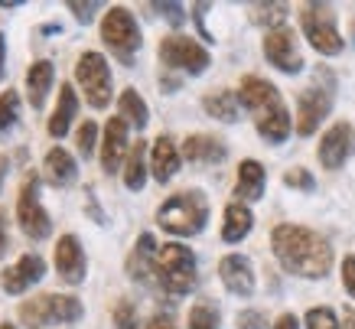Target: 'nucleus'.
I'll list each match as a JSON object with an SVG mask.
<instances>
[{
	"label": "nucleus",
	"mask_w": 355,
	"mask_h": 329,
	"mask_svg": "<svg viewBox=\"0 0 355 329\" xmlns=\"http://www.w3.org/2000/svg\"><path fill=\"white\" fill-rule=\"evenodd\" d=\"M7 167H10L7 157H0V189H3V180H7Z\"/></svg>",
	"instance_id": "a18cd8bd"
},
{
	"label": "nucleus",
	"mask_w": 355,
	"mask_h": 329,
	"mask_svg": "<svg viewBox=\"0 0 355 329\" xmlns=\"http://www.w3.org/2000/svg\"><path fill=\"white\" fill-rule=\"evenodd\" d=\"M43 277H46V261L40 255H23L17 264L0 271V287H3V294L20 297V294H26L33 284H40Z\"/></svg>",
	"instance_id": "2eb2a0df"
},
{
	"label": "nucleus",
	"mask_w": 355,
	"mask_h": 329,
	"mask_svg": "<svg viewBox=\"0 0 355 329\" xmlns=\"http://www.w3.org/2000/svg\"><path fill=\"white\" fill-rule=\"evenodd\" d=\"M270 248L280 267L293 277L323 280L333 271V248L323 235H316L306 225H277L270 232Z\"/></svg>",
	"instance_id": "f257e3e1"
},
{
	"label": "nucleus",
	"mask_w": 355,
	"mask_h": 329,
	"mask_svg": "<svg viewBox=\"0 0 355 329\" xmlns=\"http://www.w3.org/2000/svg\"><path fill=\"white\" fill-rule=\"evenodd\" d=\"M0 7H3V10H13V7H20V3H17V0H0Z\"/></svg>",
	"instance_id": "49530a36"
},
{
	"label": "nucleus",
	"mask_w": 355,
	"mask_h": 329,
	"mask_svg": "<svg viewBox=\"0 0 355 329\" xmlns=\"http://www.w3.org/2000/svg\"><path fill=\"white\" fill-rule=\"evenodd\" d=\"M144 183H147V144L137 140V144H130L128 160H124V186L130 192H140Z\"/></svg>",
	"instance_id": "bb28decb"
},
{
	"label": "nucleus",
	"mask_w": 355,
	"mask_h": 329,
	"mask_svg": "<svg viewBox=\"0 0 355 329\" xmlns=\"http://www.w3.org/2000/svg\"><path fill=\"white\" fill-rule=\"evenodd\" d=\"M238 95H232V92H209V95L202 98V108L209 111V115L216 117V121H225V124H232V121H238Z\"/></svg>",
	"instance_id": "cd10ccee"
},
{
	"label": "nucleus",
	"mask_w": 355,
	"mask_h": 329,
	"mask_svg": "<svg viewBox=\"0 0 355 329\" xmlns=\"http://www.w3.org/2000/svg\"><path fill=\"white\" fill-rule=\"evenodd\" d=\"M17 222H20L23 235L33 238V242H46L53 235V219L43 209V199H40V176L30 173L20 186V196H17Z\"/></svg>",
	"instance_id": "1a4fd4ad"
},
{
	"label": "nucleus",
	"mask_w": 355,
	"mask_h": 329,
	"mask_svg": "<svg viewBox=\"0 0 355 329\" xmlns=\"http://www.w3.org/2000/svg\"><path fill=\"white\" fill-rule=\"evenodd\" d=\"M65 7H69V13H76L78 23H92V20H95V13L101 10V3H98V0H85V3H78V0H69Z\"/></svg>",
	"instance_id": "c9c22d12"
},
{
	"label": "nucleus",
	"mask_w": 355,
	"mask_h": 329,
	"mask_svg": "<svg viewBox=\"0 0 355 329\" xmlns=\"http://www.w3.org/2000/svg\"><path fill=\"white\" fill-rule=\"evenodd\" d=\"M128 124L121 117H111L105 130H101V170L105 173H118L121 163L128 160Z\"/></svg>",
	"instance_id": "dca6fc26"
},
{
	"label": "nucleus",
	"mask_w": 355,
	"mask_h": 329,
	"mask_svg": "<svg viewBox=\"0 0 355 329\" xmlns=\"http://www.w3.org/2000/svg\"><path fill=\"white\" fill-rule=\"evenodd\" d=\"M153 10L163 13V20H170L173 26H183L186 23V10L180 3H153Z\"/></svg>",
	"instance_id": "e433bc0d"
},
{
	"label": "nucleus",
	"mask_w": 355,
	"mask_h": 329,
	"mask_svg": "<svg viewBox=\"0 0 355 329\" xmlns=\"http://www.w3.org/2000/svg\"><path fill=\"white\" fill-rule=\"evenodd\" d=\"M264 59H268L274 69H280L284 75L303 72V56H300V49H297V33H293L291 26L268 30V36H264Z\"/></svg>",
	"instance_id": "f8f14e48"
},
{
	"label": "nucleus",
	"mask_w": 355,
	"mask_h": 329,
	"mask_svg": "<svg viewBox=\"0 0 355 329\" xmlns=\"http://www.w3.org/2000/svg\"><path fill=\"white\" fill-rule=\"evenodd\" d=\"M238 101L248 108V115L254 117V128L268 144H284L291 137V111L284 105V98L268 78L245 75L238 85Z\"/></svg>",
	"instance_id": "f03ea898"
},
{
	"label": "nucleus",
	"mask_w": 355,
	"mask_h": 329,
	"mask_svg": "<svg viewBox=\"0 0 355 329\" xmlns=\"http://www.w3.org/2000/svg\"><path fill=\"white\" fill-rule=\"evenodd\" d=\"M300 26L306 43L323 56H339L343 53V33L336 26V13L329 3H303L300 7Z\"/></svg>",
	"instance_id": "423d86ee"
},
{
	"label": "nucleus",
	"mask_w": 355,
	"mask_h": 329,
	"mask_svg": "<svg viewBox=\"0 0 355 329\" xmlns=\"http://www.w3.org/2000/svg\"><path fill=\"white\" fill-rule=\"evenodd\" d=\"M76 82L82 88L85 101L95 111H105L111 105V92H114V78H111V65L101 53H82L76 59Z\"/></svg>",
	"instance_id": "0eeeda50"
},
{
	"label": "nucleus",
	"mask_w": 355,
	"mask_h": 329,
	"mask_svg": "<svg viewBox=\"0 0 355 329\" xmlns=\"http://www.w3.org/2000/svg\"><path fill=\"white\" fill-rule=\"evenodd\" d=\"M76 111H78V95L76 88L69 85H59V101H55V111L53 117H49V124H46V130H49V137H65L69 134V128H72V121H76Z\"/></svg>",
	"instance_id": "5701e85b"
},
{
	"label": "nucleus",
	"mask_w": 355,
	"mask_h": 329,
	"mask_svg": "<svg viewBox=\"0 0 355 329\" xmlns=\"http://www.w3.org/2000/svg\"><path fill=\"white\" fill-rule=\"evenodd\" d=\"M270 329H300V323H297V317H293V313H284V317H280Z\"/></svg>",
	"instance_id": "79ce46f5"
},
{
	"label": "nucleus",
	"mask_w": 355,
	"mask_h": 329,
	"mask_svg": "<svg viewBox=\"0 0 355 329\" xmlns=\"http://www.w3.org/2000/svg\"><path fill=\"white\" fill-rule=\"evenodd\" d=\"M183 157L189 163H222L228 157V147L212 134H193L183 140Z\"/></svg>",
	"instance_id": "b1692460"
},
{
	"label": "nucleus",
	"mask_w": 355,
	"mask_h": 329,
	"mask_svg": "<svg viewBox=\"0 0 355 329\" xmlns=\"http://www.w3.org/2000/svg\"><path fill=\"white\" fill-rule=\"evenodd\" d=\"M7 244H10V235H7V212L0 209V258L7 251Z\"/></svg>",
	"instance_id": "a19ab883"
},
{
	"label": "nucleus",
	"mask_w": 355,
	"mask_h": 329,
	"mask_svg": "<svg viewBox=\"0 0 355 329\" xmlns=\"http://www.w3.org/2000/svg\"><path fill=\"white\" fill-rule=\"evenodd\" d=\"M147 329H176V319H173L170 313H153V317L147 319Z\"/></svg>",
	"instance_id": "ea45409f"
},
{
	"label": "nucleus",
	"mask_w": 355,
	"mask_h": 329,
	"mask_svg": "<svg viewBox=\"0 0 355 329\" xmlns=\"http://www.w3.org/2000/svg\"><path fill=\"white\" fill-rule=\"evenodd\" d=\"M55 274L62 277L65 284H82L88 274V258H85V248L78 242L76 235H62L55 242Z\"/></svg>",
	"instance_id": "4468645a"
},
{
	"label": "nucleus",
	"mask_w": 355,
	"mask_h": 329,
	"mask_svg": "<svg viewBox=\"0 0 355 329\" xmlns=\"http://www.w3.org/2000/svg\"><path fill=\"white\" fill-rule=\"evenodd\" d=\"M111 319H114V329H140L137 307L130 300H118L114 310H111Z\"/></svg>",
	"instance_id": "473e14b6"
},
{
	"label": "nucleus",
	"mask_w": 355,
	"mask_h": 329,
	"mask_svg": "<svg viewBox=\"0 0 355 329\" xmlns=\"http://www.w3.org/2000/svg\"><path fill=\"white\" fill-rule=\"evenodd\" d=\"M320 163H323L326 170H339L345 160L355 153V128L349 124V121H339V124H333V128L323 134V140H320Z\"/></svg>",
	"instance_id": "ddd939ff"
},
{
	"label": "nucleus",
	"mask_w": 355,
	"mask_h": 329,
	"mask_svg": "<svg viewBox=\"0 0 355 329\" xmlns=\"http://www.w3.org/2000/svg\"><path fill=\"white\" fill-rule=\"evenodd\" d=\"M238 329H268V319L258 310H245V313H238Z\"/></svg>",
	"instance_id": "4c0bfd02"
},
{
	"label": "nucleus",
	"mask_w": 355,
	"mask_h": 329,
	"mask_svg": "<svg viewBox=\"0 0 355 329\" xmlns=\"http://www.w3.org/2000/svg\"><path fill=\"white\" fill-rule=\"evenodd\" d=\"M264 186H268V173L258 160H241L238 163V180H235V199L241 202H254L264 196Z\"/></svg>",
	"instance_id": "412c9836"
},
{
	"label": "nucleus",
	"mask_w": 355,
	"mask_h": 329,
	"mask_svg": "<svg viewBox=\"0 0 355 329\" xmlns=\"http://www.w3.org/2000/svg\"><path fill=\"white\" fill-rule=\"evenodd\" d=\"M3 65H7V36L0 33V82H3V72H7Z\"/></svg>",
	"instance_id": "37998d69"
},
{
	"label": "nucleus",
	"mask_w": 355,
	"mask_h": 329,
	"mask_svg": "<svg viewBox=\"0 0 355 329\" xmlns=\"http://www.w3.org/2000/svg\"><path fill=\"white\" fill-rule=\"evenodd\" d=\"M284 186H291V189H303V192H313V189H316V180H313V176L303 170V167H293V170L284 173Z\"/></svg>",
	"instance_id": "f704fd0d"
},
{
	"label": "nucleus",
	"mask_w": 355,
	"mask_h": 329,
	"mask_svg": "<svg viewBox=\"0 0 355 329\" xmlns=\"http://www.w3.org/2000/svg\"><path fill=\"white\" fill-rule=\"evenodd\" d=\"M17 121H20V95L13 88H7L0 95V137H7L17 128Z\"/></svg>",
	"instance_id": "c85d7f7f"
},
{
	"label": "nucleus",
	"mask_w": 355,
	"mask_h": 329,
	"mask_svg": "<svg viewBox=\"0 0 355 329\" xmlns=\"http://www.w3.org/2000/svg\"><path fill=\"white\" fill-rule=\"evenodd\" d=\"M218 323H222V317H218V310L212 307V303H196V307L189 310L186 329H218Z\"/></svg>",
	"instance_id": "7c9ffc66"
},
{
	"label": "nucleus",
	"mask_w": 355,
	"mask_h": 329,
	"mask_svg": "<svg viewBox=\"0 0 355 329\" xmlns=\"http://www.w3.org/2000/svg\"><path fill=\"white\" fill-rule=\"evenodd\" d=\"M157 222H160L163 232L180 235V238H193L209 222V202H205V196L199 189L176 192L157 209Z\"/></svg>",
	"instance_id": "7ed1b4c3"
},
{
	"label": "nucleus",
	"mask_w": 355,
	"mask_h": 329,
	"mask_svg": "<svg viewBox=\"0 0 355 329\" xmlns=\"http://www.w3.org/2000/svg\"><path fill=\"white\" fill-rule=\"evenodd\" d=\"M343 329H355V310H345V319H343Z\"/></svg>",
	"instance_id": "c03bdc74"
},
{
	"label": "nucleus",
	"mask_w": 355,
	"mask_h": 329,
	"mask_svg": "<svg viewBox=\"0 0 355 329\" xmlns=\"http://www.w3.org/2000/svg\"><path fill=\"white\" fill-rule=\"evenodd\" d=\"M180 160H183V150L173 144L170 134H160L150 144V173L157 183H170L180 170Z\"/></svg>",
	"instance_id": "f3484780"
},
{
	"label": "nucleus",
	"mask_w": 355,
	"mask_h": 329,
	"mask_svg": "<svg viewBox=\"0 0 355 329\" xmlns=\"http://www.w3.org/2000/svg\"><path fill=\"white\" fill-rule=\"evenodd\" d=\"M0 329H17V326L13 323H0Z\"/></svg>",
	"instance_id": "de8ad7c7"
},
{
	"label": "nucleus",
	"mask_w": 355,
	"mask_h": 329,
	"mask_svg": "<svg viewBox=\"0 0 355 329\" xmlns=\"http://www.w3.org/2000/svg\"><path fill=\"white\" fill-rule=\"evenodd\" d=\"M53 82H55V65L49 59H40V62H33L26 69V98H30L33 111H40L46 105V95H49Z\"/></svg>",
	"instance_id": "4be33fe9"
},
{
	"label": "nucleus",
	"mask_w": 355,
	"mask_h": 329,
	"mask_svg": "<svg viewBox=\"0 0 355 329\" xmlns=\"http://www.w3.org/2000/svg\"><path fill=\"white\" fill-rule=\"evenodd\" d=\"M76 160H72V153L65 147H53L49 153L43 157V176L46 183L53 186V189H65V186H72L76 183Z\"/></svg>",
	"instance_id": "aec40b11"
},
{
	"label": "nucleus",
	"mask_w": 355,
	"mask_h": 329,
	"mask_svg": "<svg viewBox=\"0 0 355 329\" xmlns=\"http://www.w3.org/2000/svg\"><path fill=\"white\" fill-rule=\"evenodd\" d=\"M160 62L166 69H176V72H186V75H202L212 62V56L205 46H199L196 40L189 36H166L160 40Z\"/></svg>",
	"instance_id": "9d476101"
},
{
	"label": "nucleus",
	"mask_w": 355,
	"mask_h": 329,
	"mask_svg": "<svg viewBox=\"0 0 355 329\" xmlns=\"http://www.w3.org/2000/svg\"><path fill=\"white\" fill-rule=\"evenodd\" d=\"M284 17H287V3H251V20L258 26L277 30L284 26Z\"/></svg>",
	"instance_id": "c756f323"
},
{
	"label": "nucleus",
	"mask_w": 355,
	"mask_h": 329,
	"mask_svg": "<svg viewBox=\"0 0 355 329\" xmlns=\"http://www.w3.org/2000/svg\"><path fill=\"white\" fill-rule=\"evenodd\" d=\"M343 287L349 290V297H355V255L343 261Z\"/></svg>",
	"instance_id": "58836bf2"
},
{
	"label": "nucleus",
	"mask_w": 355,
	"mask_h": 329,
	"mask_svg": "<svg viewBox=\"0 0 355 329\" xmlns=\"http://www.w3.org/2000/svg\"><path fill=\"white\" fill-rule=\"evenodd\" d=\"M153 277L160 290H166L170 297H186L196 287V258L186 244H163L157 251V264H153Z\"/></svg>",
	"instance_id": "39448f33"
},
{
	"label": "nucleus",
	"mask_w": 355,
	"mask_h": 329,
	"mask_svg": "<svg viewBox=\"0 0 355 329\" xmlns=\"http://www.w3.org/2000/svg\"><path fill=\"white\" fill-rule=\"evenodd\" d=\"M118 117L128 124V128L144 130L147 128V121H150V108L144 105V98H140L134 88H124L121 98H118Z\"/></svg>",
	"instance_id": "a878e982"
},
{
	"label": "nucleus",
	"mask_w": 355,
	"mask_h": 329,
	"mask_svg": "<svg viewBox=\"0 0 355 329\" xmlns=\"http://www.w3.org/2000/svg\"><path fill=\"white\" fill-rule=\"evenodd\" d=\"M306 329H339L336 313L329 307H313L306 310Z\"/></svg>",
	"instance_id": "72a5a7b5"
},
{
	"label": "nucleus",
	"mask_w": 355,
	"mask_h": 329,
	"mask_svg": "<svg viewBox=\"0 0 355 329\" xmlns=\"http://www.w3.org/2000/svg\"><path fill=\"white\" fill-rule=\"evenodd\" d=\"M17 317L26 329H49V326H69L85 317V307L78 297L69 294H40L17 307Z\"/></svg>",
	"instance_id": "20e7f679"
},
{
	"label": "nucleus",
	"mask_w": 355,
	"mask_h": 329,
	"mask_svg": "<svg viewBox=\"0 0 355 329\" xmlns=\"http://www.w3.org/2000/svg\"><path fill=\"white\" fill-rule=\"evenodd\" d=\"M157 242H153V235L150 232H144L137 238V244L130 248V255H128V274L130 280H137V284H150V277H153V264H157Z\"/></svg>",
	"instance_id": "6ab92c4d"
},
{
	"label": "nucleus",
	"mask_w": 355,
	"mask_h": 329,
	"mask_svg": "<svg viewBox=\"0 0 355 329\" xmlns=\"http://www.w3.org/2000/svg\"><path fill=\"white\" fill-rule=\"evenodd\" d=\"M101 40L108 43V49L114 53V59H121L124 65L134 62V56L140 53V26L137 20L130 17V10L124 7H111L105 17H101Z\"/></svg>",
	"instance_id": "6e6552de"
},
{
	"label": "nucleus",
	"mask_w": 355,
	"mask_h": 329,
	"mask_svg": "<svg viewBox=\"0 0 355 329\" xmlns=\"http://www.w3.org/2000/svg\"><path fill=\"white\" fill-rule=\"evenodd\" d=\"M333 111V85H310L303 88L297 98V134L310 137L316 134V128L323 124V117Z\"/></svg>",
	"instance_id": "9b49d317"
},
{
	"label": "nucleus",
	"mask_w": 355,
	"mask_h": 329,
	"mask_svg": "<svg viewBox=\"0 0 355 329\" xmlns=\"http://www.w3.org/2000/svg\"><path fill=\"white\" fill-rule=\"evenodd\" d=\"M218 277H222V284H225L235 297H251V294H254V271H251V261H248V258H241V255L222 258Z\"/></svg>",
	"instance_id": "a211bd4d"
},
{
	"label": "nucleus",
	"mask_w": 355,
	"mask_h": 329,
	"mask_svg": "<svg viewBox=\"0 0 355 329\" xmlns=\"http://www.w3.org/2000/svg\"><path fill=\"white\" fill-rule=\"evenodd\" d=\"M95 144H98V124L95 121H82L76 130V147L82 153V160H88L95 153Z\"/></svg>",
	"instance_id": "2f4dec72"
},
{
	"label": "nucleus",
	"mask_w": 355,
	"mask_h": 329,
	"mask_svg": "<svg viewBox=\"0 0 355 329\" xmlns=\"http://www.w3.org/2000/svg\"><path fill=\"white\" fill-rule=\"evenodd\" d=\"M251 225H254V215L248 209L245 202H232L225 209V225H222V238L228 244H238L245 242L248 232H251Z\"/></svg>",
	"instance_id": "393cba45"
}]
</instances>
